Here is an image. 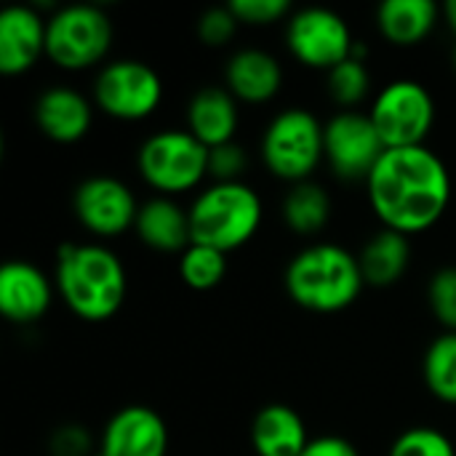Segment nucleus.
Returning <instances> with one entry per match:
<instances>
[{
	"instance_id": "f257e3e1",
	"label": "nucleus",
	"mask_w": 456,
	"mask_h": 456,
	"mask_svg": "<svg viewBox=\"0 0 456 456\" xmlns=\"http://www.w3.org/2000/svg\"><path fill=\"white\" fill-rule=\"evenodd\" d=\"M366 190L379 222L403 235L430 230L452 203L449 168L428 144L387 150Z\"/></svg>"
},
{
	"instance_id": "f03ea898",
	"label": "nucleus",
	"mask_w": 456,
	"mask_h": 456,
	"mask_svg": "<svg viewBox=\"0 0 456 456\" xmlns=\"http://www.w3.org/2000/svg\"><path fill=\"white\" fill-rule=\"evenodd\" d=\"M56 289L77 318L99 323L123 307L128 278L107 246L64 243L56 251Z\"/></svg>"
},
{
	"instance_id": "7ed1b4c3",
	"label": "nucleus",
	"mask_w": 456,
	"mask_h": 456,
	"mask_svg": "<svg viewBox=\"0 0 456 456\" xmlns=\"http://www.w3.org/2000/svg\"><path fill=\"white\" fill-rule=\"evenodd\" d=\"M363 286L358 254L337 243L307 246L286 267L289 297L313 313H339L350 307Z\"/></svg>"
},
{
	"instance_id": "20e7f679",
	"label": "nucleus",
	"mask_w": 456,
	"mask_h": 456,
	"mask_svg": "<svg viewBox=\"0 0 456 456\" xmlns=\"http://www.w3.org/2000/svg\"><path fill=\"white\" fill-rule=\"evenodd\" d=\"M187 211L192 243L216 248L222 254L248 243L262 224V200L243 182L211 184Z\"/></svg>"
},
{
	"instance_id": "39448f33",
	"label": "nucleus",
	"mask_w": 456,
	"mask_h": 456,
	"mask_svg": "<svg viewBox=\"0 0 456 456\" xmlns=\"http://www.w3.org/2000/svg\"><path fill=\"white\" fill-rule=\"evenodd\" d=\"M321 158H326L323 126L310 110L291 107L270 120L262 139V160L278 179L307 182Z\"/></svg>"
},
{
	"instance_id": "423d86ee",
	"label": "nucleus",
	"mask_w": 456,
	"mask_h": 456,
	"mask_svg": "<svg viewBox=\"0 0 456 456\" xmlns=\"http://www.w3.org/2000/svg\"><path fill=\"white\" fill-rule=\"evenodd\" d=\"M112 45V21L99 5L77 3L59 8L45 27V56L61 69L99 64Z\"/></svg>"
},
{
	"instance_id": "0eeeda50",
	"label": "nucleus",
	"mask_w": 456,
	"mask_h": 456,
	"mask_svg": "<svg viewBox=\"0 0 456 456\" xmlns=\"http://www.w3.org/2000/svg\"><path fill=\"white\" fill-rule=\"evenodd\" d=\"M136 166L150 187L184 192L208 176V147L190 131H158L142 142Z\"/></svg>"
},
{
	"instance_id": "6e6552de",
	"label": "nucleus",
	"mask_w": 456,
	"mask_h": 456,
	"mask_svg": "<svg viewBox=\"0 0 456 456\" xmlns=\"http://www.w3.org/2000/svg\"><path fill=\"white\" fill-rule=\"evenodd\" d=\"M369 115L387 150L422 147L436 123V102L419 80L403 77L379 91Z\"/></svg>"
},
{
	"instance_id": "1a4fd4ad",
	"label": "nucleus",
	"mask_w": 456,
	"mask_h": 456,
	"mask_svg": "<svg viewBox=\"0 0 456 456\" xmlns=\"http://www.w3.org/2000/svg\"><path fill=\"white\" fill-rule=\"evenodd\" d=\"M323 152L345 182H366L387 152L369 112L342 110L323 126Z\"/></svg>"
},
{
	"instance_id": "9d476101",
	"label": "nucleus",
	"mask_w": 456,
	"mask_h": 456,
	"mask_svg": "<svg viewBox=\"0 0 456 456\" xmlns=\"http://www.w3.org/2000/svg\"><path fill=\"white\" fill-rule=\"evenodd\" d=\"M163 99L160 75L139 59H118L102 67L94 83V102L118 120H142Z\"/></svg>"
},
{
	"instance_id": "9b49d317",
	"label": "nucleus",
	"mask_w": 456,
	"mask_h": 456,
	"mask_svg": "<svg viewBox=\"0 0 456 456\" xmlns=\"http://www.w3.org/2000/svg\"><path fill=\"white\" fill-rule=\"evenodd\" d=\"M286 43L302 64L326 72L350 59L355 51V40L347 21L337 11L318 5L291 13L286 27Z\"/></svg>"
},
{
	"instance_id": "f8f14e48",
	"label": "nucleus",
	"mask_w": 456,
	"mask_h": 456,
	"mask_svg": "<svg viewBox=\"0 0 456 456\" xmlns=\"http://www.w3.org/2000/svg\"><path fill=\"white\" fill-rule=\"evenodd\" d=\"M72 208L77 222L102 235L115 238L136 224L139 206L134 200V192L115 176H88L75 187Z\"/></svg>"
},
{
	"instance_id": "ddd939ff",
	"label": "nucleus",
	"mask_w": 456,
	"mask_h": 456,
	"mask_svg": "<svg viewBox=\"0 0 456 456\" xmlns=\"http://www.w3.org/2000/svg\"><path fill=\"white\" fill-rule=\"evenodd\" d=\"M168 430L150 406H126L104 428L99 452L107 456H166Z\"/></svg>"
},
{
	"instance_id": "4468645a",
	"label": "nucleus",
	"mask_w": 456,
	"mask_h": 456,
	"mask_svg": "<svg viewBox=\"0 0 456 456\" xmlns=\"http://www.w3.org/2000/svg\"><path fill=\"white\" fill-rule=\"evenodd\" d=\"M48 21L29 5H8L0 13V72L21 75L45 53Z\"/></svg>"
},
{
	"instance_id": "2eb2a0df",
	"label": "nucleus",
	"mask_w": 456,
	"mask_h": 456,
	"mask_svg": "<svg viewBox=\"0 0 456 456\" xmlns=\"http://www.w3.org/2000/svg\"><path fill=\"white\" fill-rule=\"evenodd\" d=\"M53 299L48 278L29 262H5L0 267V313L13 323L40 321Z\"/></svg>"
},
{
	"instance_id": "dca6fc26",
	"label": "nucleus",
	"mask_w": 456,
	"mask_h": 456,
	"mask_svg": "<svg viewBox=\"0 0 456 456\" xmlns=\"http://www.w3.org/2000/svg\"><path fill=\"white\" fill-rule=\"evenodd\" d=\"M91 102L75 88L53 86L35 99V123L53 142L72 144L83 139L91 128Z\"/></svg>"
},
{
	"instance_id": "f3484780",
	"label": "nucleus",
	"mask_w": 456,
	"mask_h": 456,
	"mask_svg": "<svg viewBox=\"0 0 456 456\" xmlns=\"http://www.w3.org/2000/svg\"><path fill=\"white\" fill-rule=\"evenodd\" d=\"M283 86V69L278 59L262 48H240L224 67V88L251 104L270 102Z\"/></svg>"
},
{
	"instance_id": "a211bd4d",
	"label": "nucleus",
	"mask_w": 456,
	"mask_h": 456,
	"mask_svg": "<svg viewBox=\"0 0 456 456\" xmlns=\"http://www.w3.org/2000/svg\"><path fill=\"white\" fill-rule=\"evenodd\" d=\"M187 131L208 150L235 142L238 99L222 86H206L195 91L187 104Z\"/></svg>"
},
{
	"instance_id": "6ab92c4d",
	"label": "nucleus",
	"mask_w": 456,
	"mask_h": 456,
	"mask_svg": "<svg viewBox=\"0 0 456 456\" xmlns=\"http://www.w3.org/2000/svg\"><path fill=\"white\" fill-rule=\"evenodd\" d=\"M134 230L144 246L160 254H184L192 246L190 211L171 198H152L142 203Z\"/></svg>"
},
{
	"instance_id": "aec40b11",
	"label": "nucleus",
	"mask_w": 456,
	"mask_h": 456,
	"mask_svg": "<svg viewBox=\"0 0 456 456\" xmlns=\"http://www.w3.org/2000/svg\"><path fill=\"white\" fill-rule=\"evenodd\" d=\"M310 444L305 419L286 403H270L251 422V446L259 456H299Z\"/></svg>"
},
{
	"instance_id": "412c9836",
	"label": "nucleus",
	"mask_w": 456,
	"mask_h": 456,
	"mask_svg": "<svg viewBox=\"0 0 456 456\" xmlns=\"http://www.w3.org/2000/svg\"><path fill=\"white\" fill-rule=\"evenodd\" d=\"M409 262H411L409 235L390 227L374 232L358 254V265L366 286H377V289L398 283L409 270Z\"/></svg>"
},
{
	"instance_id": "4be33fe9",
	"label": "nucleus",
	"mask_w": 456,
	"mask_h": 456,
	"mask_svg": "<svg viewBox=\"0 0 456 456\" xmlns=\"http://www.w3.org/2000/svg\"><path fill=\"white\" fill-rule=\"evenodd\" d=\"M438 13L433 0H385L377 8V27L395 45H417L436 29Z\"/></svg>"
},
{
	"instance_id": "5701e85b",
	"label": "nucleus",
	"mask_w": 456,
	"mask_h": 456,
	"mask_svg": "<svg viewBox=\"0 0 456 456\" xmlns=\"http://www.w3.org/2000/svg\"><path fill=\"white\" fill-rule=\"evenodd\" d=\"M283 219L297 235H315L331 219V198L315 182H299L283 200Z\"/></svg>"
},
{
	"instance_id": "b1692460",
	"label": "nucleus",
	"mask_w": 456,
	"mask_h": 456,
	"mask_svg": "<svg viewBox=\"0 0 456 456\" xmlns=\"http://www.w3.org/2000/svg\"><path fill=\"white\" fill-rule=\"evenodd\" d=\"M422 369L430 393L444 403H456V331H446L433 339Z\"/></svg>"
},
{
	"instance_id": "393cba45",
	"label": "nucleus",
	"mask_w": 456,
	"mask_h": 456,
	"mask_svg": "<svg viewBox=\"0 0 456 456\" xmlns=\"http://www.w3.org/2000/svg\"><path fill=\"white\" fill-rule=\"evenodd\" d=\"M224 273H227V254H222L216 248L192 243L179 256V278L184 281V286H190L195 291H208V289L219 286Z\"/></svg>"
},
{
	"instance_id": "a878e982",
	"label": "nucleus",
	"mask_w": 456,
	"mask_h": 456,
	"mask_svg": "<svg viewBox=\"0 0 456 456\" xmlns=\"http://www.w3.org/2000/svg\"><path fill=\"white\" fill-rule=\"evenodd\" d=\"M369 86H371V75H369V67L361 59L358 48L353 51L350 59H345L342 64L329 69V94L345 110H353L355 104H361L369 94Z\"/></svg>"
},
{
	"instance_id": "bb28decb",
	"label": "nucleus",
	"mask_w": 456,
	"mask_h": 456,
	"mask_svg": "<svg viewBox=\"0 0 456 456\" xmlns=\"http://www.w3.org/2000/svg\"><path fill=\"white\" fill-rule=\"evenodd\" d=\"M390 456H456L454 444L436 428H411L401 433Z\"/></svg>"
},
{
	"instance_id": "cd10ccee",
	"label": "nucleus",
	"mask_w": 456,
	"mask_h": 456,
	"mask_svg": "<svg viewBox=\"0 0 456 456\" xmlns=\"http://www.w3.org/2000/svg\"><path fill=\"white\" fill-rule=\"evenodd\" d=\"M428 302L446 331H456V267H441L430 278Z\"/></svg>"
},
{
	"instance_id": "c85d7f7f",
	"label": "nucleus",
	"mask_w": 456,
	"mask_h": 456,
	"mask_svg": "<svg viewBox=\"0 0 456 456\" xmlns=\"http://www.w3.org/2000/svg\"><path fill=\"white\" fill-rule=\"evenodd\" d=\"M246 168H248V158L238 142H227L208 150V176H214L216 184L240 182Z\"/></svg>"
},
{
	"instance_id": "c756f323",
	"label": "nucleus",
	"mask_w": 456,
	"mask_h": 456,
	"mask_svg": "<svg viewBox=\"0 0 456 456\" xmlns=\"http://www.w3.org/2000/svg\"><path fill=\"white\" fill-rule=\"evenodd\" d=\"M238 16L232 13L230 5H216V8H208L200 13L198 19V37L211 45V48H219V45H227L235 32H238Z\"/></svg>"
},
{
	"instance_id": "7c9ffc66",
	"label": "nucleus",
	"mask_w": 456,
	"mask_h": 456,
	"mask_svg": "<svg viewBox=\"0 0 456 456\" xmlns=\"http://www.w3.org/2000/svg\"><path fill=\"white\" fill-rule=\"evenodd\" d=\"M240 24H275L291 13L289 0H230L227 3Z\"/></svg>"
},
{
	"instance_id": "2f4dec72",
	"label": "nucleus",
	"mask_w": 456,
	"mask_h": 456,
	"mask_svg": "<svg viewBox=\"0 0 456 456\" xmlns=\"http://www.w3.org/2000/svg\"><path fill=\"white\" fill-rule=\"evenodd\" d=\"M51 454L53 456H91L88 452V436L77 425H64L51 438Z\"/></svg>"
},
{
	"instance_id": "473e14b6",
	"label": "nucleus",
	"mask_w": 456,
	"mask_h": 456,
	"mask_svg": "<svg viewBox=\"0 0 456 456\" xmlns=\"http://www.w3.org/2000/svg\"><path fill=\"white\" fill-rule=\"evenodd\" d=\"M299 456H361L358 449L339 436H323V438H310L305 452Z\"/></svg>"
},
{
	"instance_id": "72a5a7b5",
	"label": "nucleus",
	"mask_w": 456,
	"mask_h": 456,
	"mask_svg": "<svg viewBox=\"0 0 456 456\" xmlns=\"http://www.w3.org/2000/svg\"><path fill=\"white\" fill-rule=\"evenodd\" d=\"M444 13H446V19H449L452 29L456 32V0H449V3L444 5Z\"/></svg>"
},
{
	"instance_id": "f704fd0d",
	"label": "nucleus",
	"mask_w": 456,
	"mask_h": 456,
	"mask_svg": "<svg viewBox=\"0 0 456 456\" xmlns=\"http://www.w3.org/2000/svg\"><path fill=\"white\" fill-rule=\"evenodd\" d=\"M452 64H454V72H456V48H454V53H452Z\"/></svg>"
},
{
	"instance_id": "c9c22d12",
	"label": "nucleus",
	"mask_w": 456,
	"mask_h": 456,
	"mask_svg": "<svg viewBox=\"0 0 456 456\" xmlns=\"http://www.w3.org/2000/svg\"><path fill=\"white\" fill-rule=\"evenodd\" d=\"M91 456H107V454H104V452H94V454H91Z\"/></svg>"
}]
</instances>
